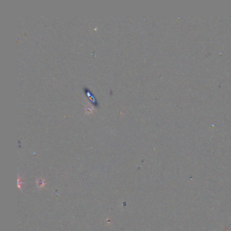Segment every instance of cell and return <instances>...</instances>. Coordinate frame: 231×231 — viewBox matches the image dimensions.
<instances>
[{"label": "cell", "instance_id": "obj_1", "mask_svg": "<svg viewBox=\"0 0 231 231\" xmlns=\"http://www.w3.org/2000/svg\"><path fill=\"white\" fill-rule=\"evenodd\" d=\"M37 184H37L38 187L42 188V187H43L44 185H45V182H44V180H41V181H40V180H39V182H37Z\"/></svg>", "mask_w": 231, "mask_h": 231}]
</instances>
